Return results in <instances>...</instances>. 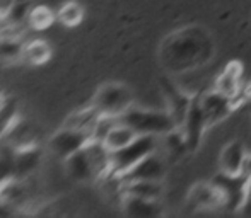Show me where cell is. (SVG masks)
<instances>
[{"mask_svg":"<svg viewBox=\"0 0 251 218\" xmlns=\"http://www.w3.org/2000/svg\"><path fill=\"white\" fill-rule=\"evenodd\" d=\"M82 17H84V9L79 2H75V0L65 2L58 9V12H56V21L65 27L79 26Z\"/></svg>","mask_w":251,"mask_h":218,"instance_id":"obj_18","label":"cell"},{"mask_svg":"<svg viewBox=\"0 0 251 218\" xmlns=\"http://www.w3.org/2000/svg\"><path fill=\"white\" fill-rule=\"evenodd\" d=\"M229 99H231V97L224 96V94H221L219 90L214 94L205 96L203 99H200L205 114H207L208 125H212L214 121H217V119L224 118V116L227 114L229 109H231V103H229Z\"/></svg>","mask_w":251,"mask_h":218,"instance_id":"obj_11","label":"cell"},{"mask_svg":"<svg viewBox=\"0 0 251 218\" xmlns=\"http://www.w3.org/2000/svg\"><path fill=\"white\" fill-rule=\"evenodd\" d=\"M185 142H186V149L188 150H195L200 143L201 133H203L205 126H208V119L207 114L203 111L200 99H193L192 104L188 108V112L185 116Z\"/></svg>","mask_w":251,"mask_h":218,"instance_id":"obj_7","label":"cell"},{"mask_svg":"<svg viewBox=\"0 0 251 218\" xmlns=\"http://www.w3.org/2000/svg\"><path fill=\"white\" fill-rule=\"evenodd\" d=\"M155 149H157L155 135H139L126 147L111 152V172H109V175L111 177H122L142 159L154 153Z\"/></svg>","mask_w":251,"mask_h":218,"instance_id":"obj_2","label":"cell"},{"mask_svg":"<svg viewBox=\"0 0 251 218\" xmlns=\"http://www.w3.org/2000/svg\"><path fill=\"white\" fill-rule=\"evenodd\" d=\"M19 119V109L14 99L0 96V140L9 133L14 123Z\"/></svg>","mask_w":251,"mask_h":218,"instance_id":"obj_17","label":"cell"},{"mask_svg":"<svg viewBox=\"0 0 251 218\" xmlns=\"http://www.w3.org/2000/svg\"><path fill=\"white\" fill-rule=\"evenodd\" d=\"M162 86H164V92H166V97H168V101H171V116L175 118L176 125H179L183 121H185V116L186 112H188V108L190 104H192V101L185 99V97L181 96V94L176 90V87L169 86V84L162 82Z\"/></svg>","mask_w":251,"mask_h":218,"instance_id":"obj_16","label":"cell"},{"mask_svg":"<svg viewBox=\"0 0 251 218\" xmlns=\"http://www.w3.org/2000/svg\"><path fill=\"white\" fill-rule=\"evenodd\" d=\"M123 210L128 217L135 218H151L161 213V206H159L157 199H146L130 195H125V198H123Z\"/></svg>","mask_w":251,"mask_h":218,"instance_id":"obj_10","label":"cell"},{"mask_svg":"<svg viewBox=\"0 0 251 218\" xmlns=\"http://www.w3.org/2000/svg\"><path fill=\"white\" fill-rule=\"evenodd\" d=\"M0 19H2V14H0Z\"/></svg>","mask_w":251,"mask_h":218,"instance_id":"obj_27","label":"cell"},{"mask_svg":"<svg viewBox=\"0 0 251 218\" xmlns=\"http://www.w3.org/2000/svg\"><path fill=\"white\" fill-rule=\"evenodd\" d=\"M123 195L139 196L146 199H159L161 196V184L159 181H122Z\"/></svg>","mask_w":251,"mask_h":218,"instance_id":"obj_15","label":"cell"},{"mask_svg":"<svg viewBox=\"0 0 251 218\" xmlns=\"http://www.w3.org/2000/svg\"><path fill=\"white\" fill-rule=\"evenodd\" d=\"M137 136L139 135H137L130 126H126L125 123H122V121H116L115 125H113V128L108 131L106 138L102 140V143H104L111 152H115V150H120L128 145V143H132Z\"/></svg>","mask_w":251,"mask_h":218,"instance_id":"obj_13","label":"cell"},{"mask_svg":"<svg viewBox=\"0 0 251 218\" xmlns=\"http://www.w3.org/2000/svg\"><path fill=\"white\" fill-rule=\"evenodd\" d=\"M33 5L29 3V0H16V2L10 5V9L7 12L2 14V19L5 22H9L10 26H21L27 24V19H29V14Z\"/></svg>","mask_w":251,"mask_h":218,"instance_id":"obj_19","label":"cell"},{"mask_svg":"<svg viewBox=\"0 0 251 218\" xmlns=\"http://www.w3.org/2000/svg\"><path fill=\"white\" fill-rule=\"evenodd\" d=\"M132 101L133 97L128 87L122 86V84H106V86L100 87L96 96L93 97L91 106L102 116L118 118L126 109L132 108Z\"/></svg>","mask_w":251,"mask_h":218,"instance_id":"obj_3","label":"cell"},{"mask_svg":"<svg viewBox=\"0 0 251 218\" xmlns=\"http://www.w3.org/2000/svg\"><path fill=\"white\" fill-rule=\"evenodd\" d=\"M56 19V14L51 12V9L45 5H38L31 9L29 19H27V27L34 31H43L51 26V22Z\"/></svg>","mask_w":251,"mask_h":218,"instance_id":"obj_22","label":"cell"},{"mask_svg":"<svg viewBox=\"0 0 251 218\" xmlns=\"http://www.w3.org/2000/svg\"><path fill=\"white\" fill-rule=\"evenodd\" d=\"M164 160L154 152L151 155H147L146 159L140 160L126 174H123L120 177V181H161L164 177Z\"/></svg>","mask_w":251,"mask_h":218,"instance_id":"obj_9","label":"cell"},{"mask_svg":"<svg viewBox=\"0 0 251 218\" xmlns=\"http://www.w3.org/2000/svg\"><path fill=\"white\" fill-rule=\"evenodd\" d=\"M24 44H26V41H24L23 38L0 36V62L10 63V62L21 60Z\"/></svg>","mask_w":251,"mask_h":218,"instance_id":"obj_20","label":"cell"},{"mask_svg":"<svg viewBox=\"0 0 251 218\" xmlns=\"http://www.w3.org/2000/svg\"><path fill=\"white\" fill-rule=\"evenodd\" d=\"M14 2H16V0H0V14L7 12Z\"/></svg>","mask_w":251,"mask_h":218,"instance_id":"obj_26","label":"cell"},{"mask_svg":"<svg viewBox=\"0 0 251 218\" xmlns=\"http://www.w3.org/2000/svg\"><path fill=\"white\" fill-rule=\"evenodd\" d=\"M245 149L239 142H232L221 153V169L226 174H241V167L245 162Z\"/></svg>","mask_w":251,"mask_h":218,"instance_id":"obj_12","label":"cell"},{"mask_svg":"<svg viewBox=\"0 0 251 218\" xmlns=\"http://www.w3.org/2000/svg\"><path fill=\"white\" fill-rule=\"evenodd\" d=\"M89 140L91 135L87 131H82V130H77V128H69V126H62L48 140V152L62 162L67 157L75 153L77 150L84 149Z\"/></svg>","mask_w":251,"mask_h":218,"instance_id":"obj_4","label":"cell"},{"mask_svg":"<svg viewBox=\"0 0 251 218\" xmlns=\"http://www.w3.org/2000/svg\"><path fill=\"white\" fill-rule=\"evenodd\" d=\"M241 213L246 217H251V177L248 179V184L245 189V198L241 203Z\"/></svg>","mask_w":251,"mask_h":218,"instance_id":"obj_24","label":"cell"},{"mask_svg":"<svg viewBox=\"0 0 251 218\" xmlns=\"http://www.w3.org/2000/svg\"><path fill=\"white\" fill-rule=\"evenodd\" d=\"M51 56V48L45 40H31L26 41L23 50L21 62L27 65H43L48 58Z\"/></svg>","mask_w":251,"mask_h":218,"instance_id":"obj_14","label":"cell"},{"mask_svg":"<svg viewBox=\"0 0 251 218\" xmlns=\"http://www.w3.org/2000/svg\"><path fill=\"white\" fill-rule=\"evenodd\" d=\"M241 174L246 175V177H251V155H246L245 157V162H243V167H241Z\"/></svg>","mask_w":251,"mask_h":218,"instance_id":"obj_25","label":"cell"},{"mask_svg":"<svg viewBox=\"0 0 251 218\" xmlns=\"http://www.w3.org/2000/svg\"><path fill=\"white\" fill-rule=\"evenodd\" d=\"M212 184L219 191L222 199V205L231 210L241 208L243 198H245V189L248 184V177L243 174H219Z\"/></svg>","mask_w":251,"mask_h":218,"instance_id":"obj_5","label":"cell"},{"mask_svg":"<svg viewBox=\"0 0 251 218\" xmlns=\"http://www.w3.org/2000/svg\"><path fill=\"white\" fill-rule=\"evenodd\" d=\"M43 150L38 143L16 149L14 157V179H29L34 177L38 169L43 164Z\"/></svg>","mask_w":251,"mask_h":218,"instance_id":"obj_6","label":"cell"},{"mask_svg":"<svg viewBox=\"0 0 251 218\" xmlns=\"http://www.w3.org/2000/svg\"><path fill=\"white\" fill-rule=\"evenodd\" d=\"M14 157L16 147L7 142H0V186L14 179Z\"/></svg>","mask_w":251,"mask_h":218,"instance_id":"obj_21","label":"cell"},{"mask_svg":"<svg viewBox=\"0 0 251 218\" xmlns=\"http://www.w3.org/2000/svg\"><path fill=\"white\" fill-rule=\"evenodd\" d=\"M62 164L63 175L72 182H89L98 179L96 171H94L93 164H91L86 149L77 150L75 153H72L65 160H62Z\"/></svg>","mask_w":251,"mask_h":218,"instance_id":"obj_8","label":"cell"},{"mask_svg":"<svg viewBox=\"0 0 251 218\" xmlns=\"http://www.w3.org/2000/svg\"><path fill=\"white\" fill-rule=\"evenodd\" d=\"M238 87V77L232 70H227L226 73H222V77L219 79V84H217V90L221 94L227 97H232V92L236 90Z\"/></svg>","mask_w":251,"mask_h":218,"instance_id":"obj_23","label":"cell"},{"mask_svg":"<svg viewBox=\"0 0 251 218\" xmlns=\"http://www.w3.org/2000/svg\"><path fill=\"white\" fill-rule=\"evenodd\" d=\"M118 121L125 123L137 135H168L176 128L171 112L147 111V109H126Z\"/></svg>","mask_w":251,"mask_h":218,"instance_id":"obj_1","label":"cell"}]
</instances>
